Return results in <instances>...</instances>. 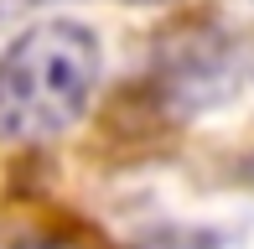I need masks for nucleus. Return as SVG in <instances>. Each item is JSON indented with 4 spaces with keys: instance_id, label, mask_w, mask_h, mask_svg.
Returning <instances> with one entry per match:
<instances>
[{
    "instance_id": "nucleus-4",
    "label": "nucleus",
    "mask_w": 254,
    "mask_h": 249,
    "mask_svg": "<svg viewBox=\"0 0 254 249\" xmlns=\"http://www.w3.org/2000/svg\"><path fill=\"white\" fill-rule=\"evenodd\" d=\"M21 5H26V0H21Z\"/></svg>"
},
{
    "instance_id": "nucleus-3",
    "label": "nucleus",
    "mask_w": 254,
    "mask_h": 249,
    "mask_svg": "<svg viewBox=\"0 0 254 249\" xmlns=\"http://www.w3.org/2000/svg\"><path fill=\"white\" fill-rule=\"evenodd\" d=\"M21 249H63V244H21Z\"/></svg>"
},
{
    "instance_id": "nucleus-1",
    "label": "nucleus",
    "mask_w": 254,
    "mask_h": 249,
    "mask_svg": "<svg viewBox=\"0 0 254 249\" xmlns=\"http://www.w3.org/2000/svg\"><path fill=\"white\" fill-rule=\"evenodd\" d=\"M99 37L83 21H42L0 52V140H52L99 88Z\"/></svg>"
},
{
    "instance_id": "nucleus-2",
    "label": "nucleus",
    "mask_w": 254,
    "mask_h": 249,
    "mask_svg": "<svg viewBox=\"0 0 254 249\" xmlns=\"http://www.w3.org/2000/svg\"><path fill=\"white\" fill-rule=\"evenodd\" d=\"M135 249H207V234H156V239H145V244H135Z\"/></svg>"
}]
</instances>
